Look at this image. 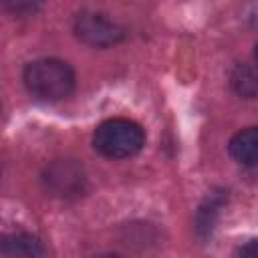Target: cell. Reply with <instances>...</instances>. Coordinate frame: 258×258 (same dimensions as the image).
Returning a JSON list of instances; mask_svg holds the SVG:
<instances>
[{
	"label": "cell",
	"instance_id": "1",
	"mask_svg": "<svg viewBox=\"0 0 258 258\" xmlns=\"http://www.w3.org/2000/svg\"><path fill=\"white\" fill-rule=\"evenodd\" d=\"M24 87L40 101H62L75 89L73 69L58 58H36L24 67Z\"/></svg>",
	"mask_w": 258,
	"mask_h": 258
},
{
	"label": "cell",
	"instance_id": "2",
	"mask_svg": "<svg viewBox=\"0 0 258 258\" xmlns=\"http://www.w3.org/2000/svg\"><path fill=\"white\" fill-rule=\"evenodd\" d=\"M145 143V133L139 123L131 119H107L93 133V147L111 159L131 157L141 151Z\"/></svg>",
	"mask_w": 258,
	"mask_h": 258
},
{
	"label": "cell",
	"instance_id": "3",
	"mask_svg": "<svg viewBox=\"0 0 258 258\" xmlns=\"http://www.w3.org/2000/svg\"><path fill=\"white\" fill-rule=\"evenodd\" d=\"M73 30L81 42L95 48H107V46L119 44L125 38V30L117 22L107 18V14L93 12V10H85L77 14Z\"/></svg>",
	"mask_w": 258,
	"mask_h": 258
},
{
	"label": "cell",
	"instance_id": "4",
	"mask_svg": "<svg viewBox=\"0 0 258 258\" xmlns=\"http://www.w3.org/2000/svg\"><path fill=\"white\" fill-rule=\"evenodd\" d=\"M44 181H46V187L54 196L67 198V196H77L79 191H83L85 175L77 163H73L69 159H60V161H54L46 169Z\"/></svg>",
	"mask_w": 258,
	"mask_h": 258
},
{
	"label": "cell",
	"instance_id": "5",
	"mask_svg": "<svg viewBox=\"0 0 258 258\" xmlns=\"http://www.w3.org/2000/svg\"><path fill=\"white\" fill-rule=\"evenodd\" d=\"M44 254L42 242L32 234H8L0 242V256L4 258H40Z\"/></svg>",
	"mask_w": 258,
	"mask_h": 258
},
{
	"label": "cell",
	"instance_id": "6",
	"mask_svg": "<svg viewBox=\"0 0 258 258\" xmlns=\"http://www.w3.org/2000/svg\"><path fill=\"white\" fill-rule=\"evenodd\" d=\"M230 155L246 165V167H258V127H246L238 131L230 139Z\"/></svg>",
	"mask_w": 258,
	"mask_h": 258
},
{
	"label": "cell",
	"instance_id": "7",
	"mask_svg": "<svg viewBox=\"0 0 258 258\" xmlns=\"http://www.w3.org/2000/svg\"><path fill=\"white\" fill-rule=\"evenodd\" d=\"M230 85L242 99H258V62L236 64L230 73Z\"/></svg>",
	"mask_w": 258,
	"mask_h": 258
},
{
	"label": "cell",
	"instance_id": "8",
	"mask_svg": "<svg viewBox=\"0 0 258 258\" xmlns=\"http://www.w3.org/2000/svg\"><path fill=\"white\" fill-rule=\"evenodd\" d=\"M2 2L4 8L14 16H34L44 4V0H2Z\"/></svg>",
	"mask_w": 258,
	"mask_h": 258
},
{
	"label": "cell",
	"instance_id": "9",
	"mask_svg": "<svg viewBox=\"0 0 258 258\" xmlns=\"http://www.w3.org/2000/svg\"><path fill=\"white\" fill-rule=\"evenodd\" d=\"M236 256H252V258H256V256H258V238L246 242L244 246H240V248L236 250Z\"/></svg>",
	"mask_w": 258,
	"mask_h": 258
},
{
	"label": "cell",
	"instance_id": "10",
	"mask_svg": "<svg viewBox=\"0 0 258 258\" xmlns=\"http://www.w3.org/2000/svg\"><path fill=\"white\" fill-rule=\"evenodd\" d=\"M254 58H256V62H258V42H256V46H254Z\"/></svg>",
	"mask_w": 258,
	"mask_h": 258
}]
</instances>
